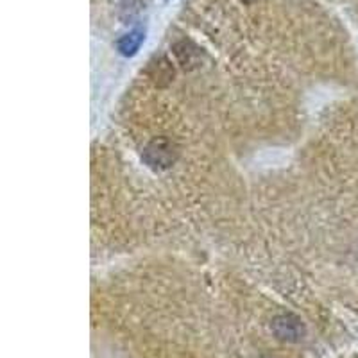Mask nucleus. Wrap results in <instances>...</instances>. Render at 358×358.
I'll list each match as a JSON object with an SVG mask.
<instances>
[{
  "label": "nucleus",
  "mask_w": 358,
  "mask_h": 358,
  "mask_svg": "<svg viewBox=\"0 0 358 358\" xmlns=\"http://www.w3.org/2000/svg\"><path fill=\"white\" fill-rule=\"evenodd\" d=\"M143 41H145V29L134 27V29H131L129 33H126L124 36L118 38L117 43H115V47H117V50L120 56L133 57L138 54V50H140V47L143 45Z\"/></svg>",
  "instance_id": "obj_4"
},
{
  "label": "nucleus",
  "mask_w": 358,
  "mask_h": 358,
  "mask_svg": "<svg viewBox=\"0 0 358 358\" xmlns=\"http://www.w3.org/2000/svg\"><path fill=\"white\" fill-rule=\"evenodd\" d=\"M149 78L156 83L158 86L169 85L174 78V66L169 62V57L165 56H155L149 62V69H147Z\"/></svg>",
  "instance_id": "obj_5"
},
{
  "label": "nucleus",
  "mask_w": 358,
  "mask_h": 358,
  "mask_svg": "<svg viewBox=\"0 0 358 358\" xmlns=\"http://www.w3.org/2000/svg\"><path fill=\"white\" fill-rule=\"evenodd\" d=\"M271 331L274 337L281 342H289V344H297L306 337V326L294 313H280L271 321Z\"/></svg>",
  "instance_id": "obj_2"
},
{
  "label": "nucleus",
  "mask_w": 358,
  "mask_h": 358,
  "mask_svg": "<svg viewBox=\"0 0 358 358\" xmlns=\"http://www.w3.org/2000/svg\"><path fill=\"white\" fill-rule=\"evenodd\" d=\"M167 2H169V0H167Z\"/></svg>",
  "instance_id": "obj_7"
},
{
  "label": "nucleus",
  "mask_w": 358,
  "mask_h": 358,
  "mask_svg": "<svg viewBox=\"0 0 358 358\" xmlns=\"http://www.w3.org/2000/svg\"><path fill=\"white\" fill-rule=\"evenodd\" d=\"M242 2H255V0H242Z\"/></svg>",
  "instance_id": "obj_6"
},
{
  "label": "nucleus",
  "mask_w": 358,
  "mask_h": 358,
  "mask_svg": "<svg viewBox=\"0 0 358 358\" xmlns=\"http://www.w3.org/2000/svg\"><path fill=\"white\" fill-rule=\"evenodd\" d=\"M172 52H174L176 59L185 70H194L201 65L203 59V52L197 45H194L188 40H179L172 45Z\"/></svg>",
  "instance_id": "obj_3"
},
{
  "label": "nucleus",
  "mask_w": 358,
  "mask_h": 358,
  "mask_svg": "<svg viewBox=\"0 0 358 358\" xmlns=\"http://www.w3.org/2000/svg\"><path fill=\"white\" fill-rule=\"evenodd\" d=\"M179 147L169 138H155L145 145L142 159L147 167L152 171H167L178 162Z\"/></svg>",
  "instance_id": "obj_1"
}]
</instances>
